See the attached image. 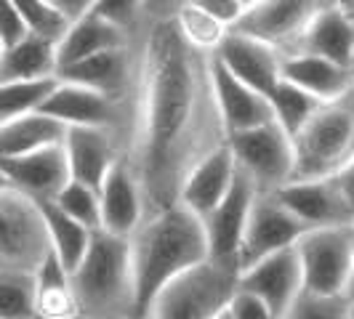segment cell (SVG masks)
<instances>
[{"label":"cell","instance_id":"obj_1","mask_svg":"<svg viewBox=\"0 0 354 319\" xmlns=\"http://www.w3.org/2000/svg\"><path fill=\"white\" fill-rule=\"evenodd\" d=\"M224 144L211 56L195 51L174 21L144 24L123 162L139 181L147 215L178 205L189 173Z\"/></svg>","mask_w":354,"mask_h":319},{"label":"cell","instance_id":"obj_2","mask_svg":"<svg viewBox=\"0 0 354 319\" xmlns=\"http://www.w3.org/2000/svg\"><path fill=\"white\" fill-rule=\"evenodd\" d=\"M128 242L139 317H144L147 306L171 280L208 258L203 221L184 205L147 215Z\"/></svg>","mask_w":354,"mask_h":319},{"label":"cell","instance_id":"obj_3","mask_svg":"<svg viewBox=\"0 0 354 319\" xmlns=\"http://www.w3.org/2000/svg\"><path fill=\"white\" fill-rule=\"evenodd\" d=\"M77 311L86 319H125L136 314L131 242L96 229L83 261L70 271Z\"/></svg>","mask_w":354,"mask_h":319},{"label":"cell","instance_id":"obj_4","mask_svg":"<svg viewBox=\"0 0 354 319\" xmlns=\"http://www.w3.org/2000/svg\"><path fill=\"white\" fill-rule=\"evenodd\" d=\"M293 142V181L336 178L354 162V88L322 102Z\"/></svg>","mask_w":354,"mask_h":319},{"label":"cell","instance_id":"obj_5","mask_svg":"<svg viewBox=\"0 0 354 319\" xmlns=\"http://www.w3.org/2000/svg\"><path fill=\"white\" fill-rule=\"evenodd\" d=\"M237 264L205 258L165 284L147 306L144 319H216L237 290Z\"/></svg>","mask_w":354,"mask_h":319},{"label":"cell","instance_id":"obj_6","mask_svg":"<svg viewBox=\"0 0 354 319\" xmlns=\"http://www.w3.org/2000/svg\"><path fill=\"white\" fill-rule=\"evenodd\" d=\"M234 165L259 195H274L293 181V142L280 125L266 123L227 136Z\"/></svg>","mask_w":354,"mask_h":319},{"label":"cell","instance_id":"obj_7","mask_svg":"<svg viewBox=\"0 0 354 319\" xmlns=\"http://www.w3.org/2000/svg\"><path fill=\"white\" fill-rule=\"evenodd\" d=\"M304 290L317 296H349L354 280V250L349 226L309 229L296 242Z\"/></svg>","mask_w":354,"mask_h":319},{"label":"cell","instance_id":"obj_8","mask_svg":"<svg viewBox=\"0 0 354 319\" xmlns=\"http://www.w3.org/2000/svg\"><path fill=\"white\" fill-rule=\"evenodd\" d=\"M48 250L40 208L11 189H0V266L35 271Z\"/></svg>","mask_w":354,"mask_h":319},{"label":"cell","instance_id":"obj_9","mask_svg":"<svg viewBox=\"0 0 354 319\" xmlns=\"http://www.w3.org/2000/svg\"><path fill=\"white\" fill-rule=\"evenodd\" d=\"M43 115L53 117L64 128H106L115 130L125 146V133H128V117H131V99L118 102L104 93H96L83 86L72 83H56L46 104L40 106Z\"/></svg>","mask_w":354,"mask_h":319},{"label":"cell","instance_id":"obj_10","mask_svg":"<svg viewBox=\"0 0 354 319\" xmlns=\"http://www.w3.org/2000/svg\"><path fill=\"white\" fill-rule=\"evenodd\" d=\"M328 3L330 0H256L248 6L234 32L264 40L266 46L288 53L296 48L309 21Z\"/></svg>","mask_w":354,"mask_h":319},{"label":"cell","instance_id":"obj_11","mask_svg":"<svg viewBox=\"0 0 354 319\" xmlns=\"http://www.w3.org/2000/svg\"><path fill=\"white\" fill-rule=\"evenodd\" d=\"M306 229L299 224L290 211H285L283 202L274 195H259L248 215V226L243 234V242L237 250V269H248L259 264L266 255H274L280 250L296 248Z\"/></svg>","mask_w":354,"mask_h":319},{"label":"cell","instance_id":"obj_12","mask_svg":"<svg viewBox=\"0 0 354 319\" xmlns=\"http://www.w3.org/2000/svg\"><path fill=\"white\" fill-rule=\"evenodd\" d=\"M0 178L11 192L40 205L53 202L72 176L64 146L56 144L21 157H0Z\"/></svg>","mask_w":354,"mask_h":319},{"label":"cell","instance_id":"obj_13","mask_svg":"<svg viewBox=\"0 0 354 319\" xmlns=\"http://www.w3.org/2000/svg\"><path fill=\"white\" fill-rule=\"evenodd\" d=\"M256 186L237 171L234 184L227 192V197L203 218V231L208 242V258L224 261V264H237V250L243 242V234L248 226V215L256 202Z\"/></svg>","mask_w":354,"mask_h":319},{"label":"cell","instance_id":"obj_14","mask_svg":"<svg viewBox=\"0 0 354 319\" xmlns=\"http://www.w3.org/2000/svg\"><path fill=\"white\" fill-rule=\"evenodd\" d=\"M274 197L285 211L304 224V229H330V226H352V213L346 208L336 178H315V181H288Z\"/></svg>","mask_w":354,"mask_h":319},{"label":"cell","instance_id":"obj_15","mask_svg":"<svg viewBox=\"0 0 354 319\" xmlns=\"http://www.w3.org/2000/svg\"><path fill=\"white\" fill-rule=\"evenodd\" d=\"M237 284L259 296L272 309L274 319H283L304 290L301 264H299L296 248L280 250L274 255L261 258L259 264L243 269Z\"/></svg>","mask_w":354,"mask_h":319},{"label":"cell","instance_id":"obj_16","mask_svg":"<svg viewBox=\"0 0 354 319\" xmlns=\"http://www.w3.org/2000/svg\"><path fill=\"white\" fill-rule=\"evenodd\" d=\"M56 77L62 83L83 86L96 93H104L109 99L128 102L133 93V83H136V40L125 48L96 53L83 61H75L56 72Z\"/></svg>","mask_w":354,"mask_h":319},{"label":"cell","instance_id":"obj_17","mask_svg":"<svg viewBox=\"0 0 354 319\" xmlns=\"http://www.w3.org/2000/svg\"><path fill=\"white\" fill-rule=\"evenodd\" d=\"M213 59L224 70H230L240 83H245L248 88H253L266 99L274 90V86L280 83L283 53L266 46L264 40H256V37L232 30L227 40L221 43V48L213 53Z\"/></svg>","mask_w":354,"mask_h":319},{"label":"cell","instance_id":"obj_18","mask_svg":"<svg viewBox=\"0 0 354 319\" xmlns=\"http://www.w3.org/2000/svg\"><path fill=\"white\" fill-rule=\"evenodd\" d=\"M62 146L70 176L93 189H99L106 173L123 160V139L106 128H67Z\"/></svg>","mask_w":354,"mask_h":319},{"label":"cell","instance_id":"obj_19","mask_svg":"<svg viewBox=\"0 0 354 319\" xmlns=\"http://www.w3.org/2000/svg\"><path fill=\"white\" fill-rule=\"evenodd\" d=\"M147 218L139 181L123 160L106 173L99 186V229L131 240Z\"/></svg>","mask_w":354,"mask_h":319},{"label":"cell","instance_id":"obj_20","mask_svg":"<svg viewBox=\"0 0 354 319\" xmlns=\"http://www.w3.org/2000/svg\"><path fill=\"white\" fill-rule=\"evenodd\" d=\"M211 75H213V90H216V104H218V112H221L227 136L272 123L269 99L261 96V93H256L253 88H248L245 83H240L213 56H211Z\"/></svg>","mask_w":354,"mask_h":319},{"label":"cell","instance_id":"obj_21","mask_svg":"<svg viewBox=\"0 0 354 319\" xmlns=\"http://www.w3.org/2000/svg\"><path fill=\"white\" fill-rule=\"evenodd\" d=\"M234 176H237V165H234L230 146L224 144L216 152H211L189 173V178L184 181L178 205H184L187 211L195 213L197 218L203 221L227 197V192H230L232 184H234Z\"/></svg>","mask_w":354,"mask_h":319},{"label":"cell","instance_id":"obj_22","mask_svg":"<svg viewBox=\"0 0 354 319\" xmlns=\"http://www.w3.org/2000/svg\"><path fill=\"white\" fill-rule=\"evenodd\" d=\"M293 51L322 56V59L349 70L354 56V17L333 3H328L322 11H317V17L309 21V27L304 30L301 40L296 43Z\"/></svg>","mask_w":354,"mask_h":319},{"label":"cell","instance_id":"obj_23","mask_svg":"<svg viewBox=\"0 0 354 319\" xmlns=\"http://www.w3.org/2000/svg\"><path fill=\"white\" fill-rule=\"evenodd\" d=\"M280 77L293 83V86H299L301 90H306L317 102H333V99H338L346 90L354 88L352 75H349L346 67L304 51L283 53Z\"/></svg>","mask_w":354,"mask_h":319},{"label":"cell","instance_id":"obj_24","mask_svg":"<svg viewBox=\"0 0 354 319\" xmlns=\"http://www.w3.org/2000/svg\"><path fill=\"white\" fill-rule=\"evenodd\" d=\"M136 40V35H128L120 27L109 24L96 14H86V17L70 21L64 37L56 43V61L59 70L70 67L75 61H83L88 56L104 51H115V48H125Z\"/></svg>","mask_w":354,"mask_h":319},{"label":"cell","instance_id":"obj_25","mask_svg":"<svg viewBox=\"0 0 354 319\" xmlns=\"http://www.w3.org/2000/svg\"><path fill=\"white\" fill-rule=\"evenodd\" d=\"M56 43L27 35L0 53V83L11 80H48L56 77Z\"/></svg>","mask_w":354,"mask_h":319},{"label":"cell","instance_id":"obj_26","mask_svg":"<svg viewBox=\"0 0 354 319\" xmlns=\"http://www.w3.org/2000/svg\"><path fill=\"white\" fill-rule=\"evenodd\" d=\"M67 128L43 112H32L0 125V157H21L64 142Z\"/></svg>","mask_w":354,"mask_h":319},{"label":"cell","instance_id":"obj_27","mask_svg":"<svg viewBox=\"0 0 354 319\" xmlns=\"http://www.w3.org/2000/svg\"><path fill=\"white\" fill-rule=\"evenodd\" d=\"M80 314L72 293L70 271L48 250L35 269V319H67Z\"/></svg>","mask_w":354,"mask_h":319},{"label":"cell","instance_id":"obj_28","mask_svg":"<svg viewBox=\"0 0 354 319\" xmlns=\"http://www.w3.org/2000/svg\"><path fill=\"white\" fill-rule=\"evenodd\" d=\"M37 208H40V218H43V226H46L48 248L62 261V266L67 271H72L75 266L83 261L93 231L86 229L77 221H72L70 215H64L53 202H40Z\"/></svg>","mask_w":354,"mask_h":319},{"label":"cell","instance_id":"obj_29","mask_svg":"<svg viewBox=\"0 0 354 319\" xmlns=\"http://www.w3.org/2000/svg\"><path fill=\"white\" fill-rule=\"evenodd\" d=\"M322 102H317L315 96H309L306 90H301L299 86L288 83L280 77V83L274 86V90L269 93V106H272V120L283 128L285 133L293 139L304 125L309 123V117L317 112V106Z\"/></svg>","mask_w":354,"mask_h":319},{"label":"cell","instance_id":"obj_30","mask_svg":"<svg viewBox=\"0 0 354 319\" xmlns=\"http://www.w3.org/2000/svg\"><path fill=\"white\" fill-rule=\"evenodd\" d=\"M56 83H59V77L0 83V125L24 117V115H32V112H40V106L46 104V99L51 96Z\"/></svg>","mask_w":354,"mask_h":319},{"label":"cell","instance_id":"obj_31","mask_svg":"<svg viewBox=\"0 0 354 319\" xmlns=\"http://www.w3.org/2000/svg\"><path fill=\"white\" fill-rule=\"evenodd\" d=\"M0 319H35V271L0 266Z\"/></svg>","mask_w":354,"mask_h":319},{"label":"cell","instance_id":"obj_32","mask_svg":"<svg viewBox=\"0 0 354 319\" xmlns=\"http://www.w3.org/2000/svg\"><path fill=\"white\" fill-rule=\"evenodd\" d=\"M174 24L178 27V32L181 37L200 53H213L221 48V43L227 40L232 30L227 24H221L218 19H213L211 14H205L203 8H197L195 3H189V6H184L181 11L176 14L174 19Z\"/></svg>","mask_w":354,"mask_h":319},{"label":"cell","instance_id":"obj_33","mask_svg":"<svg viewBox=\"0 0 354 319\" xmlns=\"http://www.w3.org/2000/svg\"><path fill=\"white\" fill-rule=\"evenodd\" d=\"M14 6H17L19 17L27 27V35L59 43L70 27V21L62 17V11L51 0H14Z\"/></svg>","mask_w":354,"mask_h":319},{"label":"cell","instance_id":"obj_34","mask_svg":"<svg viewBox=\"0 0 354 319\" xmlns=\"http://www.w3.org/2000/svg\"><path fill=\"white\" fill-rule=\"evenodd\" d=\"M53 205L64 215H70L72 221L83 224L86 229H99V189H93L88 184H80L70 178L64 184V189L56 195Z\"/></svg>","mask_w":354,"mask_h":319},{"label":"cell","instance_id":"obj_35","mask_svg":"<svg viewBox=\"0 0 354 319\" xmlns=\"http://www.w3.org/2000/svg\"><path fill=\"white\" fill-rule=\"evenodd\" d=\"M283 319H352V298L349 296H317L306 293L293 301Z\"/></svg>","mask_w":354,"mask_h":319},{"label":"cell","instance_id":"obj_36","mask_svg":"<svg viewBox=\"0 0 354 319\" xmlns=\"http://www.w3.org/2000/svg\"><path fill=\"white\" fill-rule=\"evenodd\" d=\"M91 14L120 27L128 35H139L144 27V0H96Z\"/></svg>","mask_w":354,"mask_h":319},{"label":"cell","instance_id":"obj_37","mask_svg":"<svg viewBox=\"0 0 354 319\" xmlns=\"http://www.w3.org/2000/svg\"><path fill=\"white\" fill-rule=\"evenodd\" d=\"M227 311H230L232 319H274L272 309L259 296H253L250 290L240 287V284L232 293L230 303H227Z\"/></svg>","mask_w":354,"mask_h":319},{"label":"cell","instance_id":"obj_38","mask_svg":"<svg viewBox=\"0 0 354 319\" xmlns=\"http://www.w3.org/2000/svg\"><path fill=\"white\" fill-rule=\"evenodd\" d=\"M192 3L197 8H203L205 14H211L213 19H218L221 24H227L230 30H234L248 11L245 0H192Z\"/></svg>","mask_w":354,"mask_h":319},{"label":"cell","instance_id":"obj_39","mask_svg":"<svg viewBox=\"0 0 354 319\" xmlns=\"http://www.w3.org/2000/svg\"><path fill=\"white\" fill-rule=\"evenodd\" d=\"M21 37H27V27L19 17L14 0H0V48H11Z\"/></svg>","mask_w":354,"mask_h":319},{"label":"cell","instance_id":"obj_40","mask_svg":"<svg viewBox=\"0 0 354 319\" xmlns=\"http://www.w3.org/2000/svg\"><path fill=\"white\" fill-rule=\"evenodd\" d=\"M192 0H144V24L155 21H174L176 14Z\"/></svg>","mask_w":354,"mask_h":319},{"label":"cell","instance_id":"obj_41","mask_svg":"<svg viewBox=\"0 0 354 319\" xmlns=\"http://www.w3.org/2000/svg\"><path fill=\"white\" fill-rule=\"evenodd\" d=\"M53 6L62 11V17L67 21H75V19L91 14V8L96 6V0H51Z\"/></svg>","mask_w":354,"mask_h":319},{"label":"cell","instance_id":"obj_42","mask_svg":"<svg viewBox=\"0 0 354 319\" xmlns=\"http://www.w3.org/2000/svg\"><path fill=\"white\" fill-rule=\"evenodd\" d=\"M336 184H338V189H341V197H344L346 208H349V213H352V224H354V162L346 168V171L338 173Z\"/></svg>","mask_w":354,"mask_h":319},{"label":"cell","instance_id":"obj_43","mask_svg":"<svg viewBox=\"0 0 354 319\" xmlns=\"http://www.w3.org/2000/svg\"><path fill=\"white\" fill-rule=\"evenodd\" d=\"M333 6H338V8H344L346 14H352L354 17V0H330Z\"/></svg>","mask_w":354,"mask_h":319},{"label":"cell","instance_id":"obj_44","mask_svg":"<svg viewBox=\"0 0 354 319\" xmlns=\"http://www.w3.org/2000/svg\"><path fill=\"white\" fill-rule=\"evenodd\" d=\"M216 319H232V317H230V311L224 309V311H221V314H218V317H216Z\"/></svg>","mask_w":354,"mask_h":319},{"label":"cell","instance_id":"obj_45","mask_svg":"<svg viewBox=\"0 0 354 319\" xmlns=\"http://www.w3.org/2000/svg\"><path fill=\"white\" fill-rule=\"evenodd\" d=\"M349 75H352V86H354V56H352V64H349Z\"/></svg>","mask_w":354,"mask_h":319},{"label":"cell","instance_id":"obj_46","mask_svg":"<svg viewBox=\"0 0 354 319\" xmlns=\"http://www.w3.org/2000/svg\"><path fill=\"white\" fill-rule=\"evenodd\" d=\"M349 234H352V250H354V224L349 226Z\"/></svg>","mask_w":354,"mask_h":319},{"label":"cell","instance_id":"obj_47","mask_svg":"<svg viewBox=\"0 0 354 319\" xmlns=\"http://www.w3.org/2000/svg\"><path fill=\"white\" fill-rule=\"evenodd\" d=\"M349 298L354 301V280H352V287H349Z\"/></svg>","mask_w":354,"mask_h":319},{"label":"cell","instance_id":"obj_48","mask_svg":"<svg viewBox=\"0 0 354 319\" xmlns=\"http://www.w3.org/2000/svg\"><path fill=\"white\" fill-rule=\"evenodd\" d=\"M67 319H86L83 314H75V317H67Z\"/></svg>","mask_w":354,"mask_h":319},{"label":"cell","instance_id":"obj_49","mask_svg":"<svg viewBox=\"0 0 354 319\" xmlns=\"http://www.w3.org/2000/svg\"><path fill=\"white\" fill-rule=\"evenodd\" d=\"M125 319H144V317H139V314H133V317H125Z\"/></svg>","mask_w":354,"mask_h":319},{"label":"cell","instance_id":"obj_50","mask_svg":"<svg viewBox=\"0 0 354 319\" xmlns=\"http://www.w3.org/2000/svg\"><path fill=\"white\" fill-rule=\"evenodd\" d=\"M245 3H248V6H250V3H256V0H245Z\"/></svg>","mask_w":354,"mask_h":319},{"label":"cell","instance_id":"obj_51","mask_svg":"<svg viewBox=\"0 0 354 319\" xmlns=\"http://www.w3.org/2000/svg\"><path fill=\"white\" fill-rule=\"evenodd\" d=\"M352 314H354V301H352Z\"/></svg>","mask_w":354,"mask_h":319},{"label":"cell","instance_id":"obj_52","mask_svg":"<svg viewBox=\"0 0 354 319\" xmlns=\"http://www.w3.org/2000/svg\"><path fill=\"white\" fill-rule=\"evenodd\" d=\"M0 53H3V48H0Z\"/></svg>","mask_w":354,"mask_h":319},{"label":"cell","instance_id":"obj_53","mask_svg":"<svg viewBox=\"0 0 354 319\" xmlns=\"http://www.w3.org/2000/svg\"><path fill=\"white\" fill-rule=\"evenodd\" d=\"M352 319H354V314H352Z\"/></svg>","mask_w":354,"mask_h":319}]
</instances>
